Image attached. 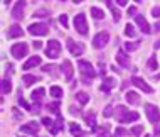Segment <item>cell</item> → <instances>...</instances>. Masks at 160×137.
Listing matches in <instances>:
<instances>
[{"label": "cell", "mask_w": 160, "mask_h": 137, "mask_svg": "<svg viewBox=\"0 0 160 137\" xmlns=\"http://www.w3.org/2000/svg\"><path fill=\"white\" fill-rule=\"evenodd\" d=\"M59 54H61V42L56 39H51L46 46V56L51 59H56L59 58Z\"/></svg>", "instance_id": "1"}, {"label": "cell", "mask_w": 160, "mask_h": 137, "mask_svg": "<svg viewBox=\"0 0 160 137\" xmlns=\"http://www.w3.org/2000/svg\"><path fill=\"white\" fill-rule=\"evenodd\" d=\"M27 53H29V46L25 42H17L10 48V54L15 59H22L24 56H27Z\"/></svg>", "instance_id": "2"}, {"label": "cell", "mask_w": 160, "mask_h": 137, "mask_svg": "<svg viewBox=\"0 0 160 137\" xmlns=\"http://www.w3.org/2000/svg\"><path fill=\"white\" fill-rule=\"evenodd\" d=\"M78 68H79L81 75H83L86 80H91V78L96 76V71H94L93 65H91V63H88V61H79V63H78Z\"/></svg>", "instance_id": "3"}, {"label": "cell", "mask_w": 160, "mask_h": 137, "mask_svg": "<svg viewBox=\"0 0 160 137\" xmlns=\"http://www.w3.org/2000/svg\"><path fill=\"white\" fill-rule=\"evenodd\" d=\"M74 27L79 34H88V22H86V15L84 14H78L74 17Z\"/></svg>", "instance_id": "4"}, {"label": "cell", "mask_w": 160, "mask_h": 137, "mask_svg": "<svg viewBox=\"0 0 160 137\" xmlns=\"http://www.w3.org/2000/svg\"><path fill=\"white\" fill-rule=\"evenodd\" d=\"M145 113H147V117H148V120L152 122V124H157L160 120V112H158V108L155 105L152 103H147L145 105Z\"/></svg>", "instance_id": "5"}, {"label": "cell", "mask_w": 160, "mask_h": 137, "mask_svg": "<svg viewBox=\"0 0 160 137\" xmlns=\"http://www.w3.org/2000/svg\"><path fill=\"white\" fill-rule=\"evenodd\" d=\"M29 32H31L32 36H46V34L49 32V27H47L46 24H42V22L31 24L29 25Z\"/></svg>", "instance_id": "6"}, {"label": "cell", "mask_w": 160, "mask_h": 137, "mask_svg": "<svg viewBox=\"0 0 160 137\" xmlns=\"http://www.w3.org/2000/svg\"><path fill=\"white\" fill-rule=\"evenodd\" d=\"M66 44H68V49L72 56H81V54L84 53V46L81 44V42H74L72 39H68Z\"/></svg>", "instance_id": "7"}, {"label": "cell", "mask_w": 160, "mask_h": 137, "mask_svg": "<svg viewBox=\"0 0 160 137\" xmlns=\"http://www.w3.org/2000/svg\"><path fill=\"white\" fill-rule=\"evenodd\" d=\"M108 41H110V34H108V32H99V34L94 36L93 46L96 49H101V48H105V46L108 44Z\"/></svg>", "instance_id": "8"}, {"label": "cell", "mask_w": 160, "mask_h": 137, "mask_svg": "<svg viewBox=\"0 0 160 137\" xmlns=\"http://www.w3.org/2000/svg\"><path fill=\"white\" fill-rule=\"evenodd\" d=\"M132 85H135L137 88H140V90H143L145 93H152L153 90H152V87H150L148 83L143 80V78H140V76H133L132 78Z\"/></svg>", "instance_id": "9"}, {"label": "cell", "mask_w": 160, "mask_h": 137, "mask_svg": "<svg viewBox=\"0 0 160 137\" xmlns=\"http://www.w3.org/2000/svg\"><path fill=\"white\" fill-rule=\"evenodd\" d=\"M24 8H25V0H19L14 5V8H12V17L15 20H20L24 17Z\"/></svg>", "instance_id": "10"}, {"label": "cell", "mask_w": 160, "mask_h": 137, "mask_svg": "<svg viewBox=\"0 0 160 137\" xmlns=\"http://www.w3.org/2000/svg\"><path fill=\"white\" fill-rule=\"evenodd\" d=\"M39 124L37 122H29V124H25V125L20 127V132H25V134H32V135H36L37 132H39Z\"/></svg>", "instance_id": "11"}, {"label": "cell", "mask_w": 160, "mask_h": 137, "mask_svg": "<svg viewBox=\"0 0 160 137\" xmlns=\"http://www.w3.org/2000/svg\"><path fill=\"white\" fill-rule=\"evenodd\" d=\"M22 34H24L22 27H20V25H17V24H14V25H10V27H8L7 37H8V39H15V37H22Z\"/></svg>", "instance_id": "12"}, {"label": "cell", "mask_w": 160, "mask_h": 137, "mask_svg": "<svg viewBox=\"0 0 160 137\" xmlns=\"http://www.w3.org/2000/svg\"><path fill=\"white\" fill-rule=\"evenodd\" d=\"M135 20H137L138 27L142 29V32H145V34H150V32H152V27H150L148 22L143 19V15H135Z\"/></svg>", "instance_id": "13"}, {"label": "cell", "mask_w": 160, "mask_h": 137, "mask_svg": "<svg viewBox=\"0 0 160 137\" xmlns=\"http://www.w3.org/2000/svg\"><path fill=\"white\" fill-rule=\"evenodd\" d=\"M61 70L64 73V76H66V80H71L72 78V73H74V68H72L71 65V61H62V65H61Z\"/></svg>", "instance_id": "14"}, {"label": "cell", "mask_w": 160, "mask_h": 137, "mask_svg": "<svg viewBox=\"0 0 160 137\" xmlns=\"http://www.w3.org/2000/svg\"><path fill=\"white\" fill-rule=\"evenodd\" d=\"M116 61H118L123 68H128L130 66V58L127 56V53H125L123 49H120L118 53H116Z\"/></svg>", "instance_id": "15"}, {"label": "cell", "mask_w": 160, "mask_h": 137, "mask_svg": "<svg viewBox=\"0 0 160 137\" xmlns=\"http://www.w3.org/2000/svg\"><path fill=\"white\" fill-rule=\"evenodd\" d=\"M116 87V80L111 78V76H106L105 80H103V87H101V92H110L111 88Z\"/></svg>", "instance_id": "16"}, {"label": "cell", "mask_w": 160, "mask_h": 137, "mask_svg": "<svg viewBox=\"0 0 160 137\" xmlns=\"http://www.w3.org/2000/svg\"><path fill=\"white\" fill-rule=\"evenodd\" d=\"M138 117H140V115H138L137 112H127L123 115L122 119H120V122L122 124H128V122H135V120H138Z\"/></svg>", "instance_id": "17"}, {"label": "cell", "mask_w": 160, "mask_h": 137, "mask_svg": "<svg viewBox=\"0 0 160 137\" xmlns=\"http://www.w3.org/2000/svg\"><path fill=\"white\" fill-rule=\"evenodd\" d=\"M41 65V56H32L27 63L24 65V70H31V68H36Z\"/></svg>", "instance_id": "18"}, {"label": "cell", "mask_w": 160, "mask_h": 137, "mask_svg": "<svg viewBox=\"0 0 160 137\" xmlns=\"http://www.w3.org/2000/svg\"><path fill=\"white\" fill-rule=\"evenodd\" d=\"M125 98H127V102H128L130 105H137L138 102H140V98H138V93H135V92H127Z\"/></svg>", "instance_id": "19"}, {"label": "cell", "mask_w": 160, "mask_h": 137, "mask_svg": "<svg viewBox=\"0 0 160 137\" xmlns=\"http://www.w3.org/2000/svg\"><path fill=\"white\" fill-rule=\"evenodd\" d=\"M54 124H56V125H52V127H51L49 130L52 132V134H58V132H59V129H61V127H62V124H64L62 117H61V115H59V113H58V120H56Z\"/></svg>", "instance_id": "20"}, {"label": "cell", "mask_w": 160, "mask_h": 137, "mask_svg": "<svg viewBox=\"0 0 160 137\" xmlns=\"http://www.w3.org/2000/svg\"><path fill=\"white\" fill-rule=\"evenodd\" d=\"M76 98H78V102H79L81 105H86L89 102V95H88V93H84V92H78Z\"/></svg>", "instance_id": "21"}, {"label": "cell", "mask_w": 160, "mask_h": 137, "mask_svg": "<svg viewBox=\"0 0 160 137\" xmlns=\"http://www.w3.org/2000/svg\"><path fill=\"white\" fill-rule=\"evenodd\" d=\"M44 93H46V90H44V88H37V90H34V92H32V100H34V102H41V98L44 97Z\"/></svg>", "instance_id": "22"}, {"label": "cell", "mask_w": 160, "mask_h": 137, "mask_svg": "<svg viewBox=\"0 0 160 137\" xmlns=\"http://www.w3.org/2000/svg\"><path fill=\"white\" fill-rule=\"evenodd\" d=\"M22 81L25 83V87H31V85L36 83V81H39V78H37V76H34V75H25L22 78Z\"/></svg>", "instance_id": "23"}, {"label": "cell", "mask_w": 160, "mask_h": 137, "mask_svg": "<svg viewBox=\"0 0 160 137\" xmlns=\"http://www.w3.org/2000/svg\"><path fill=\"white\" fill-rule=\"evenodd\" d=\"M10 90H12L10 80L3 78V80H2V93H3V95H7V93H10Z\"/></svg>", "instance_id": "24"}, {"label": "cell", "mask_w": 160, "mask_h": 137, "mask_svg": "<svg viewBox=\"0 0 160 137\" xmlns=\"http://www.w3.org/2000/svg\"><path fill=\"white\" fill-rule=\"evenodd\" d=\"M49 93H51V97L61 98V97H62V88H59V87H51Z\"/></svg>", "instance_id": "25"}, {"label": "cell", "mask_w": 160, "mask_h": 137, "mask_svg": "<svg viewBox=\"0 0 160 137\" xmlns=\"http://www.w3.org/2000/svg\"><path fill=\"white\" fill-rule=\"evenodd\" d=\"M91 15L94 17V19H103V17H105V12H103L101 8H98V7H93L91 8Z\"/></svg>", "instance_id": "26"}, {"label": "cell", "mask_w": 160, "mask_h": 137, "mask_svg": "<svg viewBox=\"0 0 160 137\" xmlns=\"http://www.w3.org/2000/svg\"><path fill=\"white\" fill-rule=\"evenodd\" d=\"M138 48H140V42H125V49L127 51H137Z\"/></svg>", "instance_id": "27"}, {"label": "cell", "mask_w": 160, "mask_h": 137, "mask_svg": "<svg viewBox=\"0 0 160 137\" xmlns=\"http://www.w3.org/2000/svg\"><path fill=\"white\" fill-rule=\"evenodd\" d=\"M127 112H130V110H127V107H123V105H118V107H116V117H118V120H120V119H122Z\"/></svg>", "instance_id": "28"}, {"label": "cell", "mask_w": 160, "mask_h": 137, "mask_svg": "<svg viewBox=\"0 0 160 137\" xmlns=\"http://www.w3.org/2000/svg\"><path fill=\"white\" fill-rule=\"evenodd\" d=\"M125 34H127L128 37H135L137 36V31H135V27H133V25H127V27H125Z\"/></svg>", "instance_id": "29"}, {"label": "cell", "mask_w": 160, "mask_h": 137, "mask_svg": "<svg viewBox=\"0 0 160 137\" xmlns=\"http://www.w3.org/2000/svg\"><path fill=\"white\" fill-rule=\"evenodd\" d=\"M148 68H150V70H158L157 58H150V59H148Z\"/></svg>", "instance_id": "30"}, {"label": "cell", "mask_w": 160, "mask_h": 137, "mask_svg": "<svg viewBox=\"0 0 160 137\" xmlns=\"http://www.w3.org/2000/svg\"><path fill=\"white\" fill-rule=\"evenodd\" d=\"M47 108H49L51 112H54V113H59V102H54V103H49V105H47Z\"/></svg>", "instance_id": "31"}, {"label": "cell", "mask_w": 160, "mask_h": 137, "mask_svg": "<svg viewBox=\"0 0 160 137\" xmlns=\"http://www.w3.org/2000/svg\"><path fill=\"white\" fill-rule=\"evenodd\" d=\"M86 122H88V125L91 127V129H94V113L86 115Z\"/></svg>", "instance_id": "32"}, {"label": "cell", "mask_w": 160, "mask_h": 137, "mask_svg": "<svg viewBox=\"0 0 160 137\" xmlns=\"http://www.w3.org/2000/svg\"><path fill=\"white\" fill-rule=\"evenodd\" d=\"M71 134H72V135H81L79 125H76V124H71Z\"/></svg>", "instance_id": "33"}, {"label": "cell", "mask_w": 160, "mask_h": 137, "mask_svg": "<svg viewBox=\"0 0 160 137\" xmlns=\"http://www.w3.org/2000/svg\"><path fill=\"white\" fill-rule=\"evenodd\" d=\"M142 132H143V127H142V125H137V127H133V129H132L133 135H140Z\"/></svg>", "instance_id": "34"}, {"label": "cell", "mask_w": 160, "mask_h": 137, "mask_svg": "<svg viewBox=\"0 0 160 137\" xmlns=\"http://www.w3.org/2000/svg\"><path fill=\"white\" fill-rule=\"evenodd\" d=\"M59 22H61L62 24V27H68V25H69V22H68V15H61V17H59Z\"/></svg>", "instance_id": "35"}, {"label": "cell", "mask_w": 160, "mask_h": 137, "mask_svg": "<svg viewBox=\"0 0 160 137\" xmlns=\"http://www.w3.org/2000/svg\"><path fill=\"white\" fill-rule=\"evenodd\" d=\"M42 124H44V125L47 127V129H51V127H52V120H51V119H47V117H44V119H42Z\"/></svg>", "instance_id": "36"}, {"label": "cell", "mask_w": 160, "mask_h": 137, "mask_svg": "<svg viewBox=\"0 0 160 137\" xmlns=\"http://www.w3.org/2000/svg\"><path fill=\"white\" fill-rule=\"evenodd\" d=\"M19 105H22L25 110H31V112H32V108H31V107H29V103H27V102L24 100V98H19Z\"/></svg>", "instance_id": "37"}, {"label": "cell", "mask_w": 160, "mask_h": 137, "mask_svg": "<svg viewBox=\"0 0 160 137\" xmlns=\"http://www.w3.org/2000/svg\"><path fill=\"white\" fill-rule=\"evenodd\" d=\"M111 115H113V107L108 105L106 108H105V117H111Z\"/></svg>", "instance_id": "38"}, {"label": "cell", "mask_w": 160, "mask_h": 137, "mask_svg": "<svg viewBox=\"0 0 160 137\" xmlns=\"http://www.w3.org/2000/svg\"><path fill=\"white\" fill-rule=\"evenodd\" d=\"M152 15L155 19H160V7H153L152 8Z\"/></svg>", "instance_id": "39"}, {"label": "cell", "mask_w": 160, "mask_h": 137, "mask_svg": "<svg viewBox=\"0 0 160 137\" xmlns=\"http://www.w3.org/2000/svg\"><path fill=\"white\" fill-rule=\"evenodd\" d=\"M130 132L128 130H125V129H116V132H115V135L118 137V135H128Z\"/></svg>", "instance_id": "40"}, {"label": "cell", "mask_w": 160, "mask_h": 137, "mask_svg": "<svg viewBox=\"0 0 160 137\" xmlns=\"http://www.w3.org/2000/svg\"><path fill=\"white\" fill-rule=\"evenodd\" d=\"M34 17H47V10H37Z\"/></svg>", "instance_id": "41"}, {"label": "cell", "mask_w": 160, "mask_h": 137, "mask_svg": "<svg viewBox=\"0 0 160 137\" xmlns=\"http://www.w3.org/2000/svg\"><path fill=\"white\" fill-rule=\"evenodd\" d=\"M98 137H113V135H110V134H108V127H106L105 132H99V135H98Z\"/></svg>", "instance_id": "42"}, {"label": "cell", "mask_w": 160, "mask_h": 137, "mask_svg": "<svg viewBox=\"0 0 160 137\" xmlns=\"http://www.w3.org/2000/svg\"><path fill=\"white\" fill-rule=\"evenodd\" d=\"M135 14H137V8L135 7H130L128 8V15H135Z\"/></svg>", "instance_id": "43"}, {"label": "cell", "mask_w": 160, "mask_h": 137, "mask_svg": "<svg viewBox=\"0 0 160 137\" xmlns=\"http://www.w3.org/2000/svg\"><path fill=\"white\" fill-rule=\"evenodd\" d=\"M41 48H42V44H41L39 41H36V42H34V49H41Z\"/></svg>", "instance_id": "44"}, {"label": "cell", "mask_w": 160, "mask_h": 137, "mask_svg": "<svg viewBox=\"0 0 160 137\" xmlns=\"http://www.w3.org/2000/svg\"><path fill=\"white\" fill-rule=\"evenodd\" d=\"M153 29H155V31H157V32H160V20H158V22H155Z\"/></svg>", "instance_id": "45"}, {"label": "cell", "mask_w": 160, "mask_h": 137, "mask_svg": "<svg viewBox=\"0 0 160 137\" xmlns=\"http://www.w3.org/2000/svg\"><path fill=\"white\" fill-rule=\"evenodd\" d=\"M69 112H71L72 115H78V113H79V112H78V110L74 108V107H71V108H69Z\"/></svg>", "instance_id": "46"}, {"label": "cell", "mask_w": 160, "mask_h": 137, "mask_svg": "<svg viewBox=\"0 0 160 137\" xmlns=\"http://www.w3.org/2000/svg\"><path fill=\"white\" fill-rule=\"evenodd\" d=\"M116 2H118V5H127V2H128V0H116Z\"/></svg>", "instance_id": "47"}, {"label": "cell", "mask_w": 160, "mask_h": 137, "mask_svg": "<svg viewBox=\"0 0 160 137\" xmlns=\"http://www.w3.org/2000/svg\"><path fill=\"white\" fill-rule=\"evenodd\" d=\"M155 49H160V41L155 42Z\"/></svg>", "instance_id": "48"}, {"label": "cell", "mask_w": 160, "mask_h": 137, "mask_svg": "<svg viewBox=\"0 0 160 137\" xmlns=\"http://www.w3.org/2000/svg\"><path fill=\"white\" fill-rule=\"evenodd\" d=\"M74 3H81V2H84V0H72Z\"/></svg>", "instance_id": "49"}, {"label": "cell", "mask_w": 160, "mask_h": 137, "mask_svg": "<svg viewBox=\"0 0 160 137\" xmlns=\"http://www.w3.org/2000/svg\"><path fill=\"white\" fill-rule=\"evenodd\" d=\"M8 2H12V0H3V3H8Z\"/></svg>", "instance_id": "50"}, {"label": "cell", "mask_w": 160, "mask_h": 137, "mask_svg": "<svg viewBox=\"0 0 160 137\" xmlns=\"http://www.w3.org/2000/svg\"><path fill=\"white\" fill-rule=\"evenodd\" d=\"M135 2H142V0H135Z\"/></svg>", "instance_id": "51"}, {"label": "cell", "mask_w": 160, "mask_h": 137, "mask_svg": "<svg viewBox=\"0 0 160 137\" xmlns=\"http://www.w3.org/2000/svg\"><path fill=\"white\" fill-rule=\"evenodd\" d=\"M62 2H64V0H62Z\"/></svg>", "instance_id": "52"}]
</instances>
